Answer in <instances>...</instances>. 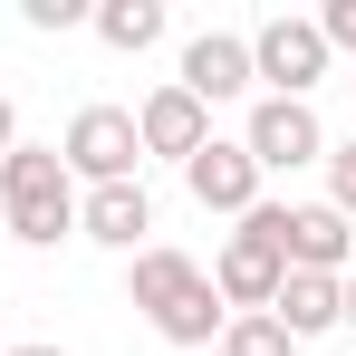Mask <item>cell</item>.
<instances>
[{
  "label": "cell",
  "instance_id": "7",
  "mask_svg": "<svg viewBox=\"0 0 356 356\" xmlns=\"http://www.w3.org/2000/svg\"><path fill=\"white\" fill-rule=\"evenodd\" d=\"M270 241H280L289 270H318V280L356 270V222H337L327 202H270Z\"/></svg>",
  "mask_w": 356,
  "mask_h": 356
},
{
  "label": "cell",
  "instance_id": "17",
  "mask_svg": "<svg viewBox=\"0 0 356 356\" xmlns=\"http://www.w3.org/2000/svg\"><path fill=\"white\" fill-rule=\"evenodd\" d=\"M308 19H318L327 58H337V49H356V0H327V10H308Z\"/></svg>",
  "mask_w": 356,
  "mask_h": 356
},
{
  "label": "cell",
  "instance_id": "5",
  "mask_svg": "<svg viewBox=\"0 0 356 356\" xmlns=\"http://www.w3.org/2000/svg\"><path fill=\"white\" fill-rule=\"evenodd\" d=\"M241 154L270 174H308V164H327V125L318 106H298V97H250V116H241Z\"/></svg>",
  "mask_w": 356,
  "mask_h": 356
},
{
  "label": "cell",
  "instance_id": "20",
  "mask_svg": "<svg viewBox=\"0 0 356 356\" xmlns=\"http://www.w3.org/2000/svg\"><path fill=\"white\" fill-rule=\"evenodd\" d=\"M0 356H67V347H0Z\"/></svg>",
  "mask_w": 356,
  "mask_h": 356
},
{
  "label": "cell",
  "instance_id": "6",
  "mask_svg": "<svg viewBox=\"0 0 356 356\" xmlns=\"http://www.w3.org/2000/svg\"><path fill=\"white\" fill-rule=\"evenodd\" d=\"M250 77H260V97H318V77H327V39H318V19H298V10H280V19H260L250 29Z\"/></svg>",
  "mask_w": 356,
  "mask_h": 356
},
{
  "label": "cell",
  "instance_id": "14",
  "mask_svg": "<svg viewBox=\"0 0 356 356\" xmlns=\"http://www.w3.org/2000/svg\"><path fill=\"white\" fill-rule=\"evenodd\" d=\"M222 356H298V347H289V327L260 308V318H232L222 327Z\"/></svg>",
  "mask_w": 356,
  "mask_h": 356
},
{
  "label": "cell",
  "instance_id": "11",
  "mask_svg": "<svg viewBox=\"0 0 356 356\" xmlns=\"http://www.w3.org/2000/svg\"><path fill=\"white\" fill-rule=\"evenodd\" d=\"M135 145H145V154H164V164H193V154L212 145V106H193L174 77H164V87L135 106Z\"/></svg>",
  "mask_w": 356,
  "mask_h": 356
},
{
  "label": "cell",
  "instance_id": "18",
  "mask_svg": "<svg viewBox=\"0 0 356 356\" xmlns=\"http://www.w3.org/2000/svg\"><path fill=\"white\" fill-rule=\"evenodd\" d=\"M337 327H356V270L337 280Z\"/></svg>",
  "mask_w": 356,
  "mask_h": 356
},
{
  "label": "cell",
  "instance_id": "8",
  "mask_svg": "<svg viewBox=\"0 0 356 356\" xmlns=\"http://www.w3.org/2000/svg\"><path fill=\"white\" fill-rule=\"evenodd\" d=\"M174 87L193 97V106H232V97H250L260 77H250V29H193L174 58Z\"/></svg>",
  "mask_w": 356,
  "mask_h": 356
},
{
  "label": "cell",
  "instance_id": "9",
  "mask_svg": "<svg viewBox=\"0 0 356 356\" xmlns=\"http://www.w3.org/2000/svg\"><path fill=\"white\" fill-rule=\"evenodd\" d=\"M183 193L202 202V212H222V222H241L250 202H260V164L241 154V135H212L193 164H183Z\"/></svg>",
  "mask_w": 356,
  "mask_h": 356
},
{
  "label": "cell",
  "instance_id": "1",
  "mask_svg": "<svg viewBox=\"0 0 356 356\" xmlns=\"http://www.w3.org/2000/svg\"><path fill=\"white\" fill-rule=\"evenodd\" d=\"M125 298L164 347H222V327H232V308L212 298V270L193 250H164V241H145L125 260Z\"/></svg>",
  "mask_w": 356,
  "mask_h": 356
},
{
  "label": "cell",
  "instance_id": "3",
  "mask_svg": "<svg viewBox=\"0 0 356 356\" xmlns=\"http://www.w3.org/2000/svg\"><path fill=\"white\" fill-rule=\"evenodd\" d=\"M280 280H289V260H280V241H270V193H260L232 232H222V250H212V298H222L232 318H260V308L280 298Z\"/></svg>",
  "mask_w": 356,
  "mask_h": 356
},
{
  "label": "cell",
  "instance_id": "12",
  "mask_svg": "<svg viewBox=\"0 0 356 356\" xmlns=\"http://www.w3.org/2000/svg\"><path fill=\"white\" fill-rule=\"evenodd\" d=\"M270 318L289 327V347L327 337V327H337V280H318V270H289V280H280V298H270Z\"/></svg>",
  "mask_w": 356,
  "mask_h": 356
},
{
  "label": "cell",
  "instance_id": "15",
  "mask_svg": "<svg viewBox=\"0 0 356 356\" xmlns=\"http://www.w3.org/2000/svg\"><path fill=\"white\" fill-rule=\"evenodd\" d=\"M318 174H327V212L356 222V135H347V145H327V164H318Z\"/></svg>",
  "mask_w": 356,
  "mask_h": 356
},
{
  "label": "cell",
  "instance_id": "10",
  "mask_svg": "<svg viewBox=\"0 0 356 356\" xmlns=\"http://www.w3.org/2000/svg\"><path fill=\"white\" fill-rule=\"evenodd\" d=\"M145 232H154V193H145V183H97V193H77V241L135 260Z\"/></svg>",
  "mask_w": 356,
  "mask_h": 356
},
{
  "label": "cell",
  "instance_id": "16",
  "mask_svg": "<svg viewBox=\"0 0 356 356\" xmlns=\"http://www.w3.org/2000/svg\"><path fill=\"white\" fill-rule=\"evenodd\" d=\"M87 10H97V0H19L29 29H87Z\"/></svg>",
  "mask_w": 356,
  "mask_h": 356
},
{
  "label": "cell",
  "instance_id": "13",
  "mask_svg": "<svg viewBox=\"0 0 356 356\" xmlns=\"http://www.w3.org/2000/svg\"><path fill=\"white\" fill-rule=\"evenodd\" d=\"M87 29H97L116 58H145V49H164V29H174V19H164V0H97V10H87Z\"/></svg>",
  "mask_w": 356,
  "mask_h": 356
},
{
  "label": "cell",
  "instance_id": "19",
  "mask_svg": "<svg viewBox=\"0 0 356 356\" xmlns=\"http://www.w3.org/2000/svg\"><path fill=\"white\" fill-rule=\"evenodd\" d=\"M10 145H19V106L0 97V154H10Z\"/></svg>",
  "mask_w": 356,
  "mask_h": 356
},
{
  "label": "cell",
  "instance_id": "2",
  "mask_svg": "<svg viewBox=\"0 0 356 356\" xmlns=\"http://www.w3.org/2000/svg\"><path fill=\"white\" fill-rule=\"evenodd\" d=\"M0 232L29 241V250H58V241H77V183H67L58 145H10L0 154Z\"/></svg>",
  "mask_w": 356,
  "mask_h": 356
},
{
  "label": "cell",
  "instance_id": "4",
  "mask_svg": "<svg viewBox=\"0 0 356 356\" xmlns=\"http://www.w3.org/2000/svg\"><path fill=\"white\" fill-rule=\"evenodd\" d=\"M58 164L77 193H97V183H135L145 164V145H135V106H77L58 135Z\"/></svg>",
  "mask_w": 356,
  "mask_h": 356
}]
</instances>
